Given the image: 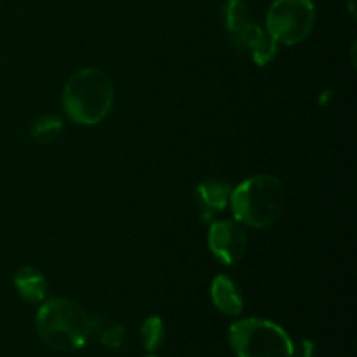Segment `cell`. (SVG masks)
I'll return each mask as SVG.
<instances>
[{
	"label": "cell",
	"mask_w": 357,
	"mask_h": 357,
	"mask_svg": "<svg viewBox=\"0 0 357 357\" xmlns=\"http://www.w3.org/2000/svg\"><path fill=\"white\" fill-rule=\"evenodd\" d=\"M115 89L110 75L100 68H82L65 84L61 103L66 117L80 126H96L110 114Z\"/></svg>",
	"instance_id": "1"
},
{
	"label": "cell",
	"mask_w": 357,
	"mask_h": 357,
	"mask_svg": "<svg viewBox=\"0 0 357 357\" xmlns=\"http://www.w3.org/2000/svg\"><path fill=\"white\" fill-rule=\"evenodd\" d=\"M229 206L239 223L253 229H267L284 211V185L274 174H257L232 188Z\"/></svg>",
	"instance_id": "2"
},
{
	"label": "cell",
	"mask_w": 357,
	"mask_h": 357,
	"mask_svg": "<svg viewBox=\"0 0 357 357\" xmlns=\"http://www.w3.org/2000/svg\"><path fill=\"white\" fill-rule=\"evenodd\" d=\"M38 337L47 347L59 352L77 351L91 337V317L70 298L44 300L35 316Z\"/></svg>",
	"instance_id": "3"
},
{
	"label": "cell",
	"mask_w": 357,
	"mask_h": 357,
	"mask_svg": "<svg viewBox=\"0 0 357 357\" xmlns=\"http://www.w3.org/2000/svg\"><path fill=\"white\" fill-rule=\"evenodd\" d=\"M229 342L237 357H293L295 344L284 328L268 319L248 317L234 323Z\"/></svg>",
	"instance_id": "4"
},
{
	"label": "cell",
	"mask_w": 357,
	"mask_h": 357,
	"mask_svg": "<svg viewBox=\"0 0 357 357\" xmlns=\"http://www.w3.org/2000/svg\"><path fill=\"white\" fill-rule=\"evenodd\" d=\"M316 24L312 0H274L267 13V31L278 44L296 45L305 40Z\"/></svg>",
	"instance_id": "5"
},
{
	"label": "cell",
	"mask_w": 357,
	"mask_h": 357,
	"mask_svg": "<svg viewBox=\"0 0 357 357\" xmlns=\"http://www.w3.org/2000/svg\"><path fill=\"white\" fill-rule=\"evenodd\" d=\"M208 244L211 253L223 264L234 265L246 255L248 236L239 222L220 220L209 227Z\"/></svg>",
	"instance_id": "6"
},
{
	"label": "cell",
	"mask_w": 357,
	"mask_h": 357,
	"mask_svg": "<svg viewBox=\"0 0 357 357\" xmlns=\"http://www.w3.org/2000/svg\"><path fill=\"white\" fill-rule=\"evenodd\" d=\"M230 37L237 47L243 49V51H250L253 61L260 66L268 65L278 54V42L255 21H248L244 26L234 31Z\"/></svg>",
	"instance_id": "7"
},
{
	"label": "cell",
	"mask_w": 357,
	"mask_h": 357,
	"mask_svg": "<svg viewBox=\"0 0 357 357\" xmlns=\"http://www.w3.org/2000/svg\"><path fill=\"white\" fill-rule=\"evenodd\" d=\"M230 194L232 187L225 181L206 180L195 188V199H197L199 216L202 222H211L216 215L225 211L230 204Z\"/></svg>",
	"instance_id": "8"
},
{
	"label": "cell",
	"mask_w": 357,
	"mask_h": 357,
	"mask_svg": "<svg viewBox=\"0 0 357 357\" xmlns=\"http://www.w3.org/2000/svg\"><path fill=\"white\" fill-rule=\"evenodd\" d=\"M213 305L225 316H239L244 309V300L236 282L225 274H220L211 282Z\"/></svg>",
	"instance_id": "9"
},
{
	"label": "cell",
	"mask_w": 357,
	"mask_h": 357,
	"mask_svg": "<svg viewBox=\"0 0 357 357\" xmlns=\"http://www.w3.org/2000/svg\"><path fill=\"white\" fill-rule=\"evenodd\" d=\"M14 286L21 298L30 303H40L47 296V279L31 265H23L17 268L14 274Z\"/></svg>",
	"instance_id": "10"
},
{
	"label": "cell",
	"mask_w": 357,
	"mask_h": 357,
	"mask_svg": "<svg viewBox=\"0 0 357 357\" xmlns=\"http://www.w3.org/2000/svg\"><path fill=\"white\" fill-rule=\"evenodd\" d=\"M61 131L63 121L61 117H58L54 114L38 115L30 126V136L37 143H42V145H47V143H52L54 139H58Z\"/></svg>",
	"instance_id": "11"
},
{
	"label": "cell",
	"mask_w": 357,
	"mask_h": 357,
	"mask_svg": "<svg viewBox=\"0 0 357 357\" xmlns=\"http://www.w3.org/2000/svg\"><path fill=\"white\" fill-rule=\"evenodd\" d=\"M139 338H142L143 349L146 352H155L164 344V338H166V324H164V321L159 316L146 317L145 323L142 324V330H139Z\"/></svg>",
	"instance_id": "12"
},
{
	"label": "cell",
	"mask_w": 357,
	"mask_h": 357,
	"mask_svg": "<svg viewBox=\"0 0 357 357\" xmlns=\"http://www.w3.org/2000/svg\"><path fill=\"white\" fill-rule=\"evenodd\" d=\"M222 14L223 23H225L227 31L230 35L239 30L241 26H244L248 21H251L250 7H248L246 0H227Z\"/></svg>",
	"instance_id": "13"
},
{
	"label": "cell",
	"mask_w": 357,
	"mask_h": 357,
	"mask_svg": "<svg viewBox=\"0 0 357 357\" xmlns=\"http://www.w3.org/2000/svg\"><path fill=\"white\" fill-rule=\"evenodd\" d=\"M124 340H126V328L121 326V324L105 326L100 333V342L108 349L122 347Z\"/></svg>",
	"instance_id": "14"
},
{
	"label": "cell",
	"mask_w": 357,
	"mask_h": 357,
	"mask_svg": "<svg viewBox=\"0 0 357 357\" xmlns=\"http://www.w3.org/2000/svg\"><path fill=\"white\" fill-rule=\"evenodd\" d=\"M314 354H316V345H314L310 340H303L302 342V357H314Z\"/></svg>",
	"instance_id": "15"
},
{
	"label": "cell",
	"mask_w": 357,
	"mask_h": 357,
	"mask_svg": "<svg viewBox=\"0 0 357 357\" xmlns=\"http://www.w3.org/2000/svg\"><path fill=\"white\" fill-rule=\"evenodd\" d=\"M349 7H351V10L354 13V0H349Z\"/></svg>",
	"instance_id": "16"
},
{
	"label": "cell",
	"mask_w": 357,
	"mask_h": 357,
	"mask_svg": "<svg viewBox=\"0 0 357 357\" xmlns=\"http://www.w3.org/2000/svg\"><path fill=\"white\" fill-rule=\"evenodd\" d=\"M145 357H157V356H145Z\"/></svg>",
	"instance_id": "17"
}]
</instances>
